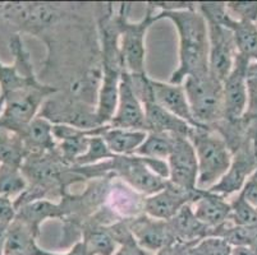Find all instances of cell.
<instances>
[{"instance_id": "1", "label": "cell", "mask_w": 257, "mask_h": 255, "mask_svg": "<svg viewBox=\"0 0 257 255\" xmlns=\"http://www.w3.org/2000/svg\"><path fill=\"white\" fill-rule=\"evenodd\" d=\"M155 20L170 21L179 36L178 68L170 76L169 83L182 84L187 77L209 70V28L197 4L182 11L159 12Z\"/></svg>"}, {"instance_id": "2", "label": "cell", "mask_w": 257, "mask_h": 255, "mask_svg": "<svg viewBox=\"0 0 257 255\" xmlns=\"http://www.w3.org/2000/svg\"><path fill=\"white\" fill-rule=\"evenodd\" d=\"M188 139L191 140L197 157V188L209 190L226 174L232 165V151L225 139L212 128H193Z\"/></svg>"}, {"instance_id": "3", "label": "cell", "mask_w": 257, "mask_h": 255, "mask_svg": "<svg viewBox=\"0 0 257 255\" xmlns=\"http://www.w3.org/2000/svg\"><path fill=\"white\" fill-rule=\"evenodd\" d=\"M182 86L198 126L212 128L224 120L223 82L207 70L187 77Z\"/></svg>"}, {"instance_id": "4", "label": "cell", "mask_w": 257, "mask_h": 255, "mask_svg": "<svg viewBox=\"0 0 257 255\" xmlns=\"http://www.w3.org/2000/svg\"><path fill=\"white\" fill-rule=\"evenodd\" d=\"M57 93H59V88L43 83L37 78L20 90L2 95L6 102L0 115V125L18 133L39 115L46 100Z\"/></svg>"}, {"instance_id": "5", "label": "cell", "mask_w": 257, "mask_h": 255, "mask_svg": "<svg viewBox=\"0 0 257 255\" xmlns=\"http://www.w3.org/2000/svg\"><path fill=\"white\" fill-rule=\"evenodd\" d=\"M65 4L53 3H7L0 6V18L17 28L18 34L45 36L53 26L62 22L67 14Z\"/></svg>"}, {"instance_id": "6", "label": "cell", "mask_w": 257, "mask_h": 255, "mask_svg": "<svg viewBox=\"0 0 257 255\" xmlns=\"http://www.w3.org/2000/svg\"><path fill=\"white\" fill-rule=\"evenodd\" d=\"M131 4L121 3L119 8L120 21V53L123 65L131 74L146 73V35L156 22L155 11L147 4L146 13L137 22H131L128 11Z\"/></svg>"}, {"instance_id": "7", "label": "cell", "mask_w": 257, "mask_h": 255, "mask_svg": "<svg viewBox=\"0 0 257 255\" xmlns=\"http://www.w3.org/2000/svg\"><path fill=\"white\" fill-rule=\"evenodd\" d=\"M39 115L51 124H63L77 129L90 130L101 126L97 123L95 106L69 95L65 97H57L55 95L49 97Z\"/></svg>"}, {"instance_id": "8", "label": "cell", "mask_w": 257, "mask_h": 255, "mask_svg": "<svg viewBox=\"0 0 257 255\" xmlns=\"http://www.w3.org/2000/svg\"><path fill=\"white\" fill-rule=\"evenodd\" d=\"M232 154V165L226 174L209 189L211 193L225 198L239 193L247 180L257 171V143L253 138L248 137Z\"/></svg>"}, {"instance_id": "9", "label": "cell", "mask_w": 257, "mask_h": 255, "mask_svg": "<svg viewBox=\"0 0 257 255\" xmlns=\"http://www.w3.org/2000/svg\"><path fill=\"white\" fill-rule=\"evenodd\" d=\"M249 64L248 59L237 54L232 72L223 81L224 120L229 123L239 121L246 112Z\"/></svg>"}, {"instance_id": "10", "label": "cell", "mask_w": 257, "mask_h": 255, "mask_svg": "<svg viewBox=\"0 0 257 255\" xmlns=\"http://www.w3.org/2000/svg\"><path fill=\"white\" fill-rule=\"evenodd\" d=\"M209 28V72L223 82L234 67L237 49L228 28L206 21Z\"/></svg>"}, {"instance_id": "11", "label": "cell", "mask_w": 257, "mask_h": 255, "mask_svg": "<svg viewBox=\"0 0 257 255\" xmlns=\"http://www.w3.org/2000/svg\"><path fill=\"white\" fill-rule=\"evenodd\" d=\"M169 166V181L178 188L189 191L197 190L198 163L196 152L188 138L177 137L174 148L167 160Z\"/></svg>"}, {"instance_id": "12", "label": "cell", "mask_w": 257, "mask_h": 255, "mask_svg": "<svg viewBox=\"0 0 257 255\" xmlns=\"http://www.w3.org/2000/svg\"><path fill=\"white\" fill-rule=\"evenodd\" d=\"M107 125L120 129L144 130L147 132L146 116L144 105L141 104L132 88L131 76L127 69H123L119 83V97L116 111Z\"/></svg>"}, {"instance_id": "13", "label": "cell", "mask_w": 257, "mask_h": 255, "mask_svg": "<svg viewBox=\"0 0 257 255\" xmlns=\"http://www.w3.org/2000/svg\"><path fill=\"white\" fill-rule=\"evenodd\" d=\"M201 193V189L189 191L175 186L168 180L167 186L163 190L145 198L144 213L153 218L169 221L184 205L195 202Z\"/></svg>"}, {"instance_id": "14", "label": "cell", "mask_w": 257, "mask_h": 255, "mask_svg": "<svg viewBox=\"0 0 257 255\" xmlns=\"http://www.w3.org/2000/svg\"><path fill=\"white\" fill-rule=\"evenodd\" d=\"M125 219L133 237L144 250L159 251L175 244L168 221L153 218L145 213Z\"/></svg>"}, {"instance_id": "15", "label": "cell", "mask_w": 257, "mask_h": 255, "mask_svg": "<svg viewBox=\"0 0 257 255\" xmlns=\"http://www.w3.org/2000/svg\"><path fill=\"white\" fill-rule=\"evenodd\" d=\"M151 86H153L154 102L155 104H158L159 106H161L167 111L172 112L173 115L187 121L193 128H198L192 116L188 98H187L186 91H184L182 84H173L169 82L165 83V82L151 78Z\"/></svg>"}, {"instance_id": "16", "label": "cell", "mask_w": 257, "mask_h": 255, "mask_svg": "<svg viewBox=\"0 0 257 255\" xmlns=\"http://www.w3.org/2000/svg\"><path fill=\"white\" fill-rule=\"evenodd\" d=\"M123 69L101 68L96 105H95L99 125H107L115 114L119 97V83H120Z\"/></svg>"}, {"instance_id": "17", "label": "cell", "mask_w": 257, "mask_h": 255, "mask_svg": "<svg viewBox=\"0 0 257 255\" xmlns=\"http://www.w3.org/2000/svg\"><path fill=\"white\" fill-rule=\"evenodd\" d=\"M146 196L141 195L120 180H111L105 205L119 218H132L144 213Z\"/></svg>"}, {"instance_id": "18", "label": "cell", "mask_w": 257, "mask_h": 255, "mask_svg": "<svg viewBox=\"0 0 257 255\" xmlns=\"http://www.w3.org/2000/svg\"><path fill=\"white\" fill-rule=\"evenodd\" d=\"M193 213L200 222L215 231L229 221L230 217V203L226 198L209 190H202L201 195L191 203Z\"/></svg>"}, {"instance_id": "19", "label": "cell", "mask_w": 257, "mask_h": 255, "mask_svg": "<svg viewBox=\"0 0 257 255\" xmlns=\"http://www.w3.org/2000/svg\"><path fill=\"white\" fill-rule=\"evenodd\" d=\"M175 244H197L201 240L214 235V231L205 226L193 213L191 204H187L169 219Z\"/></svg>"}, {"instance_id": "20", "label": "cell", "mask_w": 257, "mask_h": 255, "mask_svg": "<svg viewBox=\"0 0 257 255\" xmlns=\"http://www.w3.org/2000/svg\"><path fill=\"white\" fill-rule=\"evenodd\" d=\"M53 126L54 124L40 115L23 126L18 134L22 138L26 154L57 152L58 143L54 137Z\"/></svg>"}, {"instance_id": "21", "label": "cell", "mask_w": 257, "mask_h": 255, "mask_svg": "<svg viewBox=\"0 0 257 255\" xmlns=\"http://www.w3.org/2000/svg\"><path fill=\"white\" fill-rule=\"evenodd\" d=\"M145 116H146L147 132L168 133L175 137L188 138L193 126L187 121L182 120L178 116L173 115L155 102H149L144 105Z\"/></svg>"}, {"instance_id": "22", "label": "cell", "mask_w": 257, "mask_h": 255, "mask_svg": "<svg viewBox=\"0 0 257 255\" xmlns=\"http://www.w3.org/2000/svg\"><path fill=\"white\" fill-rule=\"evenodd\" d=\"M39 236L27 224L15 218L7 228L4 255H45V249L37 244Z\"/></svg>"}, {"instance_id": "23", "label": "cell", "mask_w": 257, "mask_h": 255, "mask_svg": "<svg viewBox=\"0 0 257 255\" xmlns=\"http://www.w3.org/2000/svg\"><path fill=\"white\" fill-rule=\"evenodd\" d=\"M99 135L115 156H132L144 143L147 132L102 125Z\"/></svg>"}, {"instance_id": "24", "label": "cell", "mask_w": 257, "mask_h": 255, "mask_svg": "<svg viewBox=\"0 0 257 255\" xmlns=\"http://www.w3.org/2000/svg\"><path fill=\"white\" fill-rule=\"evenodd\" d=\"M220 25L228 28L233 36L238 55L248 59L251 63H257V26L256 23L240 22L233 20L226 14L221 20Z\"/></svg>"}, {"instance_id": "25", "label": "cell", "mask_w": 257, "mask_h": 255, "mask_svg": "<svg viewBox=\"0 0 257 255\" xmlns=\"http://www.w3.org/2000/svg\"><path fill=\"white\" fill-rule=\"evenodd\" d=\"M16 218L22 221L34 232L40 235V228L44 222L53 218H59L63 221L64 213L59 202H53L50 199H37L18 208Z\"/></svg>"}, {"instance_id": "26", "label": "cell", "mask_w": 257, "mask_h": 255, "mask_svg": "<svg viewBox=\"0 0 257 255\" xmlns=\"http://www.w3.org/2000/svg\"><path fill=\"white\" fill-rule=\"evenodd\" d=\"M79 232L82 235V241L93 255H114L118 250V242L114 240L107 226L86 221Z\"/></svg>"}, {"instance_id": "27", "label": "cell", "mask_w": 257, "mask_h": 255, "mask_svg": "<svg viewBox=\"0 0 257 255\" xmlns=\"http://www.w3.org/2000/svg\"><path fill=\"white\" fill-rule=\"evenodd\" d=\"M175 139H177L175 135L168 134V133L147 132L146 139L144 140V143L140 146L135 154L141 157L167 161L174 148Z\"/></svg>"}, {"instance_id": "28", "label": "cell", "mask_w": 257, "mask_h": 255, "mask_svg": "<svg viewBox=\"0 0 257 255\" xmlns=\"http://www.w3.org/2000/svg\"><path fill=\"white\" fill-rule=\"evenodd\" d=\"M25 157L26 149L21 135L0 125V165L21 167Z\"/></svg>"}, {"instance_id": "29", "label": "cell", "mask_w": 257, "mask_h": 255, "mask_svg": "<svg viewBox=\"0 0 257 255\" xmlns=\"http://www.w3.org/2000/svg\"><path fill=\"white\" fill-rule=\"evenodd\" d=\"M29 184L21 167L0 165V195L16 200L26 191Z\"/></svg>"}, {"instance_id": "30", "label": "cell", "mask_w": 257, "mask_h": 255, "mask_svg": "<svg viewBox=\"0 0 257 255\" xmlns=\"http://www.w3.org/2000/svg\"><path fill=\"white\" fill-rule=\"evenodd\" d=\"M248 98L247 109L242 118V123L257 143V63H251L248 68Z\"/></svg>"}, {"instance_id": "31", "label": "cell", "mask_w": 257, "mask_h": 255, "mask_svg": "<svg viewBox=\"0 0 257 255\" xmlns=\"http://www.w3.org/2000/svg\"><path fill=\"white\" fill-rule=\"evenodd\" d=\"M230 217L229 221L237 226L254 227L257 226V209L247 202L242 191L237 194L230 202Z\"/></svg>"}, {"instance_id": "32", "label": "cell", "mask_w": 257, "mask_h": 255, "mask_svg": "<svg viewBox=\"0 0 257 255\" xmlns=\"http://www.w3.org/2000/svg\"><path fill=\"white\" fill-rule=\"evenodd\" d=\"M115 157L100 135H92L88 140L87 151L76 161L74 166H92Z\"/></svg>"}, {"instance_id": "33", "label": "cell", "mask_w": 257, "mask_h": 255, "mask_svg": "<svg viewBox=\"0 0 257 255\" xmlns=\"http://www.w3.org/2000/svg\"><path fill=\"white\" fill-rule=\"evenodd\" d=\"M226 12L235 21L257 22V2H228Z\"/></svg>"}, {"instance_id": "34", "label": "cell", "mask_w": 257, "mask_h": 255, "mask_svg": "<svg viewBox=\"0 0 257 255\" xmlns=\"http://www.w3.org/2000/svg\"><path fill=\"white\" fill-rule=\"evenodd\" d=\"M197 255H232V246L218 236H209L196 244Z\"/></svg>"}, {"instance_id": "35", "label": "cell", "mask_w": 257, "mask_h": 255, "mask_svg": "<svg viewBox=\"0 0 257 255\" xmlns=\"http://www.w3.org/2000/svg\"><path fill=\"white\" fill-rule=\"evenodd\" d=\"M17 216L15 200L8 196L0 195V223L11 224Z\"/></svg>"}, {"instance_id": "36", "label": "cell", "mask_w": 257, "mask_h": 255, "mask_svg": "<svg viewBox=\"0 0 257 255\" xmlns=\"http://www.w3.org/2000/svg\"><path fill=\"white\" fill-rule=\"evenodd\" d=\"M249 204L257 209V171L247 180L246 185L240 190Z\"/></svg>"}, {"instance_id": "37", "label": "cell", "mask_w": 257, "mask_h": 255, "mask_svg": "<svg viewBox=\"0 0 257 255\" xmlns=\"http://www.w3.org/2000/svg\"><path fill=\"white\" fill-rule=\"evenodd\" d=\"M114 255H146V251L140 246L135 238L125 241L119 245L118 250L114 252Z\"/></svg>"}, {"instance_id": "38", "label": "cell", "mask_w": 257, "mask_h": 255, "mask_svg": "<svg viewBox=\"0 0 257 255\" xmlns=\"http://www.w3.org/2000/svg\"><path fill=\"white\" fill-rule=\"evenodd\" d=\"M45 255H93L92 252L88 250V247L86 246L85 242L82 240L77 241L68 251L64 252H55V251H48L45 250Z\"/></svg>"}, {"instance_id": "39", "label": "cell", "mask_w": 257, "mask_h": 255, "mask_svg": "<svg viewBox=\"0 0 257 255\" xmlns=\"http://www.w3.org/2000/svg\"><path fill=\"white\" fill-rule=\"evenodd\" d=\"M232 255H257V246H232Z\"/></svg>"}, {"instance_id": "40", "label": "cell", "mask_w": 257, "mask_h": 255, "mask_svg": "<svg viewBox=\"0 0 257 255\" xmlns=\"http://www.w3.org/2000/svg\"><path fill=\"white\" fill-rule=\"evenodd\" d=\"M9 224L0 223V255H4V247H6V236L7 228Z\"/></svg>"}, {"instance_id": "41", "label": "cell", "mask_w": 257, "mask_h": 255, "mask_svg": "<svg viewBox=\"0 0 257 255\" xmlns=\"http://www.w3.org/2000/svg\"><path fill=\"white\" fill-rule=\"evenodd\" d=\"M155 255H173V252H172V246L164 247V249L159 250V251H156Z\"/></svg>"}, {"instance_id": "42", "label": "cell", "mask_w": 257, "mask_h": 255, "mask_svg": "<svg viewBox=\"0 0 257 255\" xmlns=\"http://www.w3.org/2000/svg\"><path fill=\"white\" fill-rule=\"evenodd\" d=\"M256 26H257V22H256Z\"/></svg>"}]
</instances>
